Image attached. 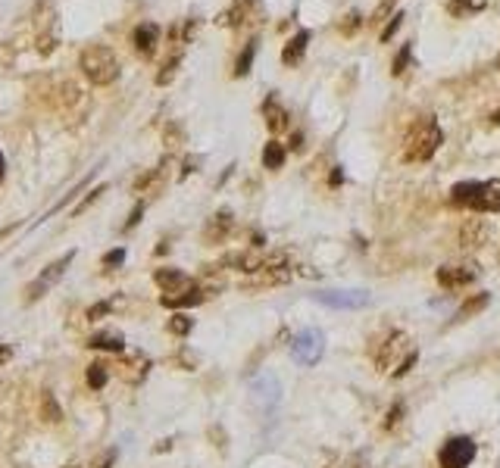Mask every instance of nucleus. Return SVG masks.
<instances>
[{
  "label": "nucleus",
  "instance_id": "obj_1",
  "mask_svg": "<svg viewBox=\"0 0 500 468\" xmlns=\"http://www.w3.org/2000/svg\"><path fill=\"white\" fill-rule=\"evenodd\" d=\"M369 356L378 372L391 374V378H403V374L416 365L419 353H416V344H413L410 334L397 331V328H388V331H382L378 337H372Z\"/></svg>",
  "mask_w": 500,
  "mask_h": 468
},
{
  "label": "nucleus",
  "instance_id": "obj_2",
  "mask_svg": "<svg viewBox=\"0 0 500 468\" xmlns=\"http://www.w3.org/2000/svg\"><path fill=\"white\" fill-rule=\"evenodd\" d=\"M153 281H157V287H159V303L169 306V309L197 306V303H203V297H206L203 287L178 269H157Z\"/></svg>",
  "mask_w": 500,
  "mask_h": 468
},
{
  "label": "nucleus",
  "instance_id": "obj_3",
  "mask_svg": "<svg viewBox=\"0 0 500 468\" xmlns=\"http://www.w3.org/2000/svg\"><path fill=\"white\" fill-rule=\"evenodd\" d=\"M450 203L469 212H500V182H459L450 187Z\"/></svg>",
  "mask_w": 500,
  "mask_h": 468
},
{
  "label": "nucleus",
  "instance_id": "obj_4",
  "mask_svg": "<svg viewBox=\"0 0 500 468\" xmlns=\"http://www.w3.org/2000/svg\"><path fill=\"white\" fill-rule=\"evenodd\" d=\"M441 140H444V135H441V125H438V119L435 116H422L410 129V135H406L403 159H406V163H429V159L438 153Z\"/></svg>",
  "mask_w": 500,
  "mask_h": 468
},
{
  "label": "nucleus",
  "instance_id": "obj_5",
  "mask_svg": "<svg viewBox=\"0 0 500 468\" xmlns=\"http://www.w3.org/2000/svg\"><path fill=\"white\" fill-rule=\"evenodd\" d=\"M78 69L85 72V78H88L91 85L106 88V85H113L119 78V57L110 47L91 44V47H85L82 57H78Z\"/></svg>",
  "mask_w": 500,
  "mask_h": 468
},
{
  "label": "nucleus",
  "instance_id": "obj_6",
  "mask_svg": "<svg viewBox=\"0 0 500 468\" xmlns=\"http://www.w3.org/2000/svg\"><path fill=\"white\" fill-rule=\"evenodd\" d=\"M472 459H476V440L472 437H448L438 453V462L441 468H469Z\"/></svg>",
  "mask_w": 500,
  "mask_h": 468
},
{
  "label": "nucleus",
  "instance_id": "obj_7",
  "mask_svg": "<svg viewBox=\"0 0 500 468\" xmlns=\"http://www.w3.org/2000/svg\"><path fill=\"white\" fill-rule=\"evenodd\" d=\"M322 353H325V337L316 328H306V331H300L297 337L291 340V356H294L300 365H316L319 359H322Z\"/></svg>",
  "mask_w": 500,
  "mask_h": 468
},
{
  "label": "nucleus",
  "instance_id": "obj_8",
  "mask_svg": "<svg viewBox=\"0 0 500 468\" xmlns=\"http://www.w3.org/2000/svg\"><path fill=\"white\" fill-rule=\"evenodd\" d=\"M72 259H76V253L69 250V253H66V256H59L57 263H50L48 269L41 272V275H38V278L31 281L29 287H25V300H29V303H35L38 297H44V293H48L50 287L57 284V281L63 278V275H66V269H69V263H72Z\"/></svg>",
  "mask_w": 500,
  "mask_h": 468
},
{
  "label": "nucleus",
  "instance_id": "obj_9",
  "mask_svg": "<svg viewBox=\"0 0 500 468\" xmlns=\"http://www.w3.org/2000/svg\"><path fill=\"white\" fill-rule=\"evenodd\" d=\"M482 275L478 263H459V265H441L438 269V284L444 291H459V287H469L472 281Z\"/></svg>",
  "mask_w": 500,
  "mask_h": 468
},
{
  "label": "nucleus",
  "instance_id": "obj_10",
  "mask_svg": "<svg viewBox=\"0 0 500 468\" xmlns=\"http://www.w3.org/2000/svg\"><path fill=\"white\" fill-rule=\"evenodd\" d=\"M313 297L325 306H335V309H359V306L369 303V293L366 291H319Z\"/></svg>",
  "mask_w": 500,
  "mask_h": 468
},
{
  "label": "nucleus",
  "instance_id": "obj_11",
  "mask_svg": "<svg viewBox=\"0 0 500 468\" xmlns=\"http://www.w3.org/2000/svg\"><path fill=\"white\" fill-rule=\"evenodd\" d=\"M488 234L491 228L485 219H466L463 228H459V247L463 250H478V247L488 244Z\"/></svg>",
  "mask_w": 500,
  "mask_h": 468
},
{
  "label": "nucleus",
  "instance_id": "obj_12",
  "mask_svg": "<svg viewBox=\"0 0 500 468\" xmlns=\"http://www.w3.org/2000/svg\"><path fill=\"white\" fill-rule=\"evenodd\" d=\"M148 372H150V359L144 353H131V356H125L119 363V378H125L129 384H141L148 378Z\"/></svg>",
  "mask_w": 500,
  "mask_h": 468
},
{
  "label": "nucleus",
  "instance_id": "obj_13",
  "mask_svg": "<svg viewBox=\"0 0 500 468\" xmlns=\"http://www.w3.org/2000/svg\"><path fill=\"white\" fill-rule=\"evenodd\" d=\"M263 119H266V125H269L276 135L278 131H285V129H291V112L278 103L276 94H269V97L263 100Z\"/></svg>",
  "mask_w": 500,
  "mask_h": 468
},
{
  "label": "nucleus",
  "instance_id": "obj_14",
  "mask_svg": "<svg viewBox=\"0 0 500 468\" xmlns=\"http://www.w3.org/2000/svg\"><path fill=\"white\" fill-rule=\"evenodd\" d=\"M131 44H135V50L141 53L144 59L153 57V53H157V44H159V25L141 22V25L135 29V35H131Z\"/></svg>",
  "mask_w": 500,
  "mask_h": 468
},
{
  "label": "nucleus",
  "instance_id": "obj_15",
  "mask_svg": "<svg viewBox=\"0 0 500 468\" xmlns=\"http://www.w3.org/2000/svg\"><path fill=\"white\" fill-rule=\"evenodd\" d=\"M91 350H106V353H125V337L119 331H100L88 337Z\"/></svg>",
  "mask_w": 500,
  "mask_h": 468
},
{
  "label": "nucleus",
  "instance_id": "obj_16",
  "mask_svg": "<svg viewBox=\"0 0 500 468\" xmlns=\"http://www.w3.org/2000/svg\"><path fill=\"white\" fill-rule=\"evenodd\" d=\"M306 44H310V31L300 29L297 35L291 38L288 44H285V50H282V63H285V66H297L300 59H303V53H306Z\"/></svg>",
  "mask_w": 500,
  "mask_h": 468
},
{
  "label": "nucleus",
  "instance_id": "obj_17",
  "mask_svg": "<svg viewBox=\"0 0 500 468\" xmlns=\"http://www.w3.org/2000/svg\"><path fill=\"white\" fill-rule=\"evenodd\" d=\"M231 228H235V222H231V212H216V216H213L210 222H206L203 237L210 240V244H213V240L219 244V240H225V234H229Z\"/></svg>",
  "mask_w": 500,
  "mask_h": 468
},
{
  "label": "nucleus",
  "instance_id": "obj_18",
  "mask_svg": "<svg viewBox=\"0 0 500 468\" xmlns=\"http://www.w3.org/2000/svg\"><path fill=\"white\" fill-rule=\"evenodd\" d=\"M285 156H288V150H285L282 144H278V140H269V144L263 147V166L266 169H282L285 166Z\"/></svg>",
  "mask_w": 500,
  "mask_h": 468
},
{
  "label": "nucleus",
  "instance_id": "obj_19",
  "mask_svg": "<svg viewBox=\"0 0 500 468\" xmlns=\"http://www.w3.org/2000/svg\"><path fill=\"white\" fill-rule=\"evenodd\" d=\"M485 6H488V0H450L448 10L453 13V16L466 19V16H476V13H482Z\"/></svg>",
  "mask_w": 500,
  "mask_h": 468
},
{
  "label": "nucleus",
  "instance_id": "obj_20",
  "mask_svg": "<svg viewBox=\"0 0 500 468\" xmlns=\"http://www.w3.org/2000/svg\"><path fill=\"white\" fill-rule=\"evenodd\" d=\"M253 57H257V38H250L248 44H244V53L238 57V63H235V78H244L250 72V66H253Z\"/></svg>",
  "mask_w": 500,
  "mask_h": 468
},
{
  "label": "nucleus",
  "instance_id": "obj_21",
  "mask_svg": "<svg viewBox=\"0 0 500 468\" xmlns=\"http://www.w3.org/2000/svg\"><path fill=\"white\" fill-rule=\"evenodd\" d=\"M166 328H169V334H176V337H185V334H191V328H194V319L185 316V312H176V316L166 322Z\"/></svg>",
  "mask_w": 500,
  "mask_h": 468
},
{
  "label": "nucleus",
  "instance_id": "obj_22",
  "mask_svg": "<svg viewBox=\"0 0 500 468\" xmlns=\"http://www.w3.org/2000/svg\"><path fill=\"white\" fill-rule=\"evenodd\" d=\"M491 303V297L488 293H478V297H472V300H466V306L457 312V322H463V319H469L472 312H478V309H485V306Z\"/></svg>",
  "mask_w": 500,
  "mask_h": 468
},
{
  "label": "nucleus",
  "instance_id": "obj_23",
  "mask_svg": "<svg viewBox=\"0 0 500 468\" xmlns=\"http://www.w3.org/2000/svg\"><path fill=\"white\" fill-rule=\"evenodd\" d=\"M178 63H182V53H172V57L163 63V72L157 75V85H169L172 75H176V69H178Z\"/></svg>",
  "mask_w": 500,
  "mask_h": 468
},
{
  "label": "nucleus",
  "instance_id": "obj_24",
  "mask_svg": "<svg viewBox=\"0 0 500 468\" xmlns=\"http://www.w3.org/2000/svg\"><path fill=\"white\" fill-rule=\"evenodd\" d=\"M106 378H110V374H106V365L103 363H91L88 365V384L94 387V390H100V387L106 384Z\"/></svg>",
  "mask_w": 500,
  "mask_h": 468
},
{
  "label": "nucleus",
  "instance_id": "obj_25",
  "mask_svg": "<svg viewBox=\"0 0 500 468\" xmlns=\"http://www.w3.org/2000/svg\"><path fill=\"white\" fill-rule=\"evenodd\" d=\"M400 25H403V10H397L394 16H391V22L385 25V31H382V41H391V38H394V31L400 29Z\"/></svg>",
  "mask_w": 500,
  "mask_h": 468
},
{
  "label": "nucleus",
  "instance_id": "obj_26",
  "mask_svg": "<svg viewBox=\"0 0 500 468\" xmlns=\"http://www.w3.org/2000/svg\"><path fill=\"white\" fill-rule=\"evenodd\" d=\"M410 50H413V47H410V44H403V50H400L397 57H394V69H391L394 75H400V72L406 69V63H410Z\"/></svg>",
  "mask_w": 500,
  "mask_h": 468
},
{
  "label": "nucleus",
  "instance_id": "obj_27",
  "mask_svg": "<svg viewBox=\"0 0 500 468\" xmlns=\"http://www.w3.org/2000/svg\"><path fill=\"white\" fill-rule=\"evenodd\" d=\"M357 29H359V13H348L341 22V35H353Z\"/></svg>",
  "mask_w": 500,
  "mask_h": 468
},
{
  "label": "nucleus",
  "instance_id": "obj_28",
  "mask_svg": "<svg viewBox=\"0 0 500 468\" xmlns=\"http://www.w3.org/2000/svg\"><path fill=\"white\" fill-rule=\"evenodd\" d=\"M394 3H397V0H382V3H378V10H376V16H372V22H382V19L391 13V6H394Z\"/></svg>",
  "mask_w": 500,
  "mask_h": 468
},
{
  "label": "nucleus",
  "instance_id": "obj_29",
  "mask_svg": "<svg viewBox=\"0 0 500 468\" xmlns=\"http://www.w3.org/2000/svg\"><path fill=\"white\" fill-rule=\"evenodd\" d=\"M122 259H125V250L119 247V250H110V253H106V256H103V265H119Z\"/></svg>",
  "mask_w": 500,
  "mask_h": 468
},
{
  "label": "nucleus",
  "instance_id": "obj_30",
  "mask_svg": "<svg viewBox=\"0 0 500 468\" xmlns=\"http://www.w3.org/2000/svg\"><path fill=\"white\" fill-rule=\"evenodd\" d=\"M110 309H113V303H97V306H91L88 309V319H100V316H106Z\"/></svg>",
  "mask_w": 500,
  "mask_h": 468
},
{
  "label": "nucleus",
  "instance_id": "obj_31",
  "mask_svg": "<svg viewBox=\"0 0 500 468\" xmlns=\"http://www.w3.org/2000/svg\"><path fill=\"white\" fill-rule=\"evenodd\" d=\"M113 462H116V450L103 453V459H97V462H91V468H110Z\"/></svg>",
  "mask_w": 500,
  "mask_h": 468
},
{
  "label": "nucleus",
  "instance_id": "obj_32",
  "mask_svg": "<svg viewBox=\"0 0 500 468\" xmlns=\"http://www.w3.org/2000/svg\"><path fill=\"white\" fill-rule=\"evenodd\" d=\"M397 416H403V406H394V409L388 412V421H385V427H394V425H397Z\"/></svg>",
  "mask_w": 500,
  "mask_h": 468
},
{
  "label": "nucleus",
  "instance_id": "obj_33",
  "mask_svg": "<svg viewBox=\"0 0 500 468\" xmlns=\"http://www.w3.org/2000/svg\"><path fill=\"white\" fill-rule=\"evenodd\" d=\"M141 212H144V206H135V212H131V219L125 222V231H131L138 225V219H141Z\"/></svg>",
  "mask_w": 500,
  "mask_h": 468
},
{
  "label": "nucleus",
  "instance_id": "obj_34",
  "mask_svg": "<svg viewBox=\"0 0 500 468\" xmlns=\"http://www.w3.org/2000/svg\"><path fill=\"white\" fill-rule=\"evenodd\" d=\"M3 359H10V346H0V363H3Z\"/></svg>",
  "mask_w": 500,
  "mask_h": 468
},
{
  "label": "nucleus",
  "instance_id": "obj_35",
  "mask_svg": "<svg viewBox=\"0 0 500 468\" xmlns=\"http://www.w3.org/2000/svg\"><path fill=\"white\" fill-rule=\"evenodd\" d=\"M491 122H494V125H500V106H497L494 112H491Z\"/></svg>",
  "mask_w": 500,
  "mask_h": 468
},
{
  "label": "nucleus",
  "instance_id": "obj_36",
  "mask_svg": "<svg viewBox=\"0 0 500 468\" xmlns=\"http://www.w3.org/2000/svg\"><path fill=\"white\" fill-rule=\"evenodd\" d=\"M3 169H6V159H3V153H0V178H3Z\"/></svg>",
  "mask_w": 500,
  "mask_h": 468
}]
</instances>
